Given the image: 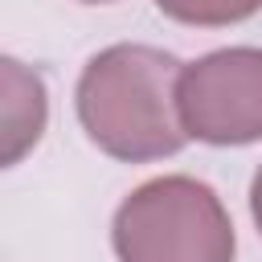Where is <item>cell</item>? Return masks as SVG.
<instances>
[{"instance_id":"obj_1","label":"cell","mask_w":262,"mask_h":262,"mask_svg":"<svg viewBox=\"0 0 262 262\" xmlns=\"http://www.w3.org/2000/svg\"><path fill=\"white\" fill-rule=\"evenodd\" d=\"M180 61L156 45H111L78 78V119L90 143L127 164L164 160L184 147L188 131L176 111Z\"/></svg>"},{"instance_id":"obj_5","label":"cell","mask_w":262,"mask_h":262,"mask_svg":"<svg viewBox=\"0 0 262 262\" xmlns=\"http://www.w3.org/2000/svg\"><path fill=\"white\" fill-rule=\"evenodd\" d=\"M156 8L180 25L217 29V25H237V20L254 16L262 8V0H156Z\"/></svg>"},{"instance_id":"obj_6","label":"cell","mask_w":262,"mask_h":262,"mask_svg":"<svg viewBox=\"0 0 262 262\" xmlns=\"http://www.w3.org/2000/svg\"><path fill=\"white\" fill-rule=\"evenodd\" d=\"M250 213H254V225L262 233V168L254 172V184H250Z\"/></svg>"},{"instance_id":"obj_3","label":"cell","mask_w":262,"mask_h":262,"mask_svg":"<svg viewBox=\"0 0 262 262\" xmlns=\"http://www.w3.org/2000/svg\"><path fill=\"white\" fill-rule=\"evenodd\" d=\"M176 111L188 139L237 147L262 139V49L205 53L176 78Z\"/></svg>"},{"instance_id":"obj_7","label":"cell","mask_w":262,"mask_h":262,"mask_svg":"<svg viewBox=\"0 0 262 262\" xmlns=\"http://www.w3.org/2000/svg\"><path fill=\"white\" fill-rule=\"evenodd\" d=\"M82 4H111V0H82Z\"/></svg>"},{"instance_id":"obj_4","label":"cell","mask_w":262,"mask_h":262,"mask_svg":"<svg viewBox=\"0 0 262 262\" xmlns=\"http://www.w3.org/2000/svg\"><path fill=\"white\" fill-rule=\"evenodd\" d=\"M4 164H16L45 127V86L20 61L4 57Z\"/></svg>"},{"instance_id":"obj_2","label":"cell","mask_w":262,"mask_h":262,"mask_svg":"<svg viewBox=\"0 0 262 262\" xmlns=\"http://www.w3.org/2000/svg\"><path fill=\"white\" fill-rule=\"evenodd\" d=\"M119 262H233V221L221 196L192 176H156L115 213Z\"/></svg>"}]
</instances>
